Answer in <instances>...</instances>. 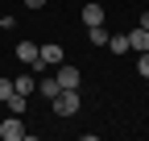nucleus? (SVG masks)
I'll return each instance as SVG.
<instances>
[{
	"mask_svg": "<svg viewBox=\"0 0 149 141\" xmlns=\"http://www.w3.org/2000/svg\"><path fill=\"white\" fill-rule=\"evenodd\" d=\"M50 104H54V112H58V116H74V112L83 108V96H79V87H66V91H58Z\"/></svg>",
	"mask_w": 149,
	"mask_h": 141,
	"instance_id": "f257e3e1",
	"label": "nucleus"
},
{
	"mask_svg": "<svg viewBox=\"0 0 149 141\" xmlns=\"http://www.w3.org/2000/svg\"><path fill=\"white\" fill-rule=\"evenodd\" d=\"M79 17H83V25H87V29H91V25H104V21H108V13H104V4H95V0H87Z\"/></svg>",
	"mask_w": 149,
	"mask_h": 141,
	"instance_id": "f03ea898",
	"label": "nucleus"
},
{
	"mask_svg": "<svg viewBox=\"0 0 149 141\" xmlns=\"http://www.w3.org/2000/svg\"><path fill=\"white\" fill-rule=\"evenodd\" d=\"M0 137H4V141H21V137H25V120L8 112V120L0 125Z\"/></svg>",
	"mask_w": 149,
	"mask_h": 141,
	"instance_id": "7ed1b4c3",
	"label": "nucleus"
},
{
	"mask_svg": "<svg viewBox=\"0 0 149 141\" xmlns=\"http://www.w3.org/2000/svg\"><path fill=\"white\" fill-rule=\"evenodd\" d=\"M37 58H42V66H58V62H62V46H58V42L37 46Z\"/></svg>",
	"mask_w": 149,
	"mask_h": 141,
	"instance_id": "20e7f679",
	"label": "nucleus"
},
{
	"mask_svg": "<svg viewBox=\"0 0 149 141\" xmlns=\"http://www.w3.org/2000/svg\"><path fill=\"white\" fill-rule=\"evenodd\" d=\"M17 58L29 62L33 70H42V58H37V42H17Z\"/></svg>",
	"mask_w": 149,
	"mask_h": 141,
	"instance_id": "39448f33",
	"label": "nucleus"
},
{
	"mask_svg": "<svg viewBox=\"0 0 149 141\" xmlns=\"http://www.w3.org/2000/svg\"><path fill=\"white\" fill-rule=\"evenodd\" d=\"M54 79H58V91H66V87H79V66H58V75H54Z\"/></svg>",
	"mask_w": 149,
	"mask_h": 141,
	"instance_id": "423d86ee",
	"label": "nucleus"
},
{
	"mask_svg": "<svg viewBox=\"0 0 149 141\" xmlns=\"http://www.w3.org/2000/svg\"><path fill=\"white\" fill-rule=\"evenodd\" d=\"M128 50H133V54H145V50H149V29H133V33H128Z\"/></svg>",
	"mask_w": 149,
	"mask_h": 141,
	"instance_id": "0eeeda50",
	"label": "nucleus"
},
{
	"mask_svg": "<svg viewBox=\"0 0 149 141\" xmlns=\"http://www.w3.org/2000/svg\"><path fill=\"white\" fill-rule=\"evenodd\" d=\"M25 100H29V96H21V91H13V96L4 100V108H8L13 116H25Z\"/></svg>",
	"mask_w": 149,
	"mask_h": 141,
	"instance_id": "6e6552de",
	"label": "nucleus"
},
{
	"mask_svg": "<svg viewBox=\"0 0 149 141\" xmlns=\"http://www.w3.org/2000/svg\"><path fill=\"white\" fill-rule=\"evenodd\" d=\"M108 50H112V54H128V33H116V38H108Z\"/></svg>",
	"mask_w": 149,
	"mask_h": 141,
	"instance_id": "1a4fd4ad",
	"label": "nucleus"
},
{
	"mask_svg": "<svg viewBox=\"0 0 149 141\" xmlns=\"http://www.w3.org/2000/svg\"><path fill=\"white\" fill-rule=\"evenodd\" d=\"M33 87H37V83H33L29 75H17V79H13V91H21V96H33Z\"/></svg>",
	"mask_w": 149,
	"mask_h": 141,
	"instance_id": "9d476101",
	"label": "nucleus"
},
{
	"mask_svg": "<svg viewBox=\"0 0 149 141\" xmlns=\"http://www.w3.org/2000/svg\"><path fill=\"white\" fill-rule=\"evenodd\" d=\"M87 38H91V46H108V29H104V25H91Z\"/></svg>",
	"mask_w": 149,
	"mask_h": 141,
	"instance_id": "9b49d317",
	"label": "nucleus"
},
{
	"mask_svg": "<svg viewBox=\"0 0 149 141\" xmlns=\"http://www.w3.org/2000/svg\"><path fill=\"white\" fill-rule=\"evenodd\" d=\"M37 91L54 100V96H58V79H42V83H37Z\"/></svg>",
	"mask_w": 149,
	"mask_h": 141,
	"instance_id": "f8f14e48",
	"label": "nucleus"
},
{
	"mask_svg": "<svg viewBox=\"0 0 149 141\" xmlns=\"http://www.w3.org/2000/svg\"><path fill=\"white\" fill-rule=\"evenodd\" d=\"M137 70H141L145 79H149V50H145V54H137Z\"/></svg>",
	"mask_w": 149,
	"mask_h": 141,
	"instance_id": "ddd939ff",
	"label": "nucleus"
},
{
	"mask_svg": "<svg viewBox=\"0 0 149 141\" xmlns=\"http://www.w3.org/2000/svg\"><path fill=\"white\" fill-rule=\"evenodd\" d=\"M13 96V79H0V100H8Z\"/></svg>",
	"mask_w": 149,
	"mask_h": 141,
	"instance_id": "4468645a",
	"label": "nucleus"
},
{
	"mask_svg": "<svg viewBox=\"0 0 149 141\" xmlns=\"http://www.w3.org/2000/svg\"><path fill=\"white\" fill-rule=\"evenodd\" d=\"M25 8H46V0H25Z\"/></svg>",
	"mask_w": 149,
	"mask_h": 141,
	"instance_id": "2eb2a0df",
	"label": "nucleus"
},
{
	"mask_svg": "<svg viewBox=\"0 0 149 141\" xmlns=\"http://www.w3.org/2000/svg\"><path fill=\"white\" fill-rule=\"evenodd\" d=\"M141 29H149V8H145V13H141Z\"/></svg>",
	"mask_w": 149,
	"mask_h": 141,
	"instance_id": "dca6fc26",
	"label": "nucleus"
}]
</instances>
